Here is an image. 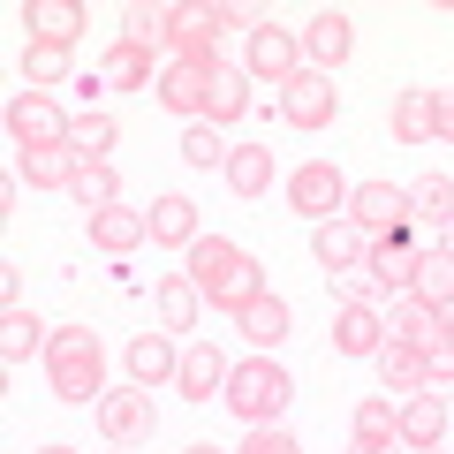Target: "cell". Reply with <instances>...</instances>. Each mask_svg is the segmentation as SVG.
<instances>
[{
	"label": "cell",
	"mask_w": 454,
	"mask_h": 454,
	"mask_svg": "<svg viewBox=\"0 0 454 454\" xmlns=\"http://www.w3.org/2000/svg\"><path fill=\"white\" fill-rule=\"evenodd\" d=\"M190 280H197V295H205L212 310H243L250 295L265 288L258 265H250V250L227 243V235H197L190 243Z\"/></svg>",
	"instance_id": "obj_1"
},
{
	"label": "cell",
	"mask_w": 454,
	"mask_h": 454,
	"mask_svg": "<svg viewBox=\"0 0 454 454\" xmlns=\"http://www.w3.org/2000/svg\"><path fill=\"white\" fill-rule=\"evenodd\" d=\"M46 372H53V394L61 402H106V348H98V333L91 325H53V340H46Z\"/></svg>",
	"instance_id": "obj_2"
},
{
	"label": "cell",
	"mask_w": 454,
	"mask_h": 454,
	"mask_svg": "<svg viewBox=\"0 0 454 454\" xmlns=\"http://www.w3.org/2000/svg\"><path fill=\"white\" fill-rule=\"evenodd\" d=\"M288 372H280L273 356H250V364H235V379H227V409L243 424H280V409H288Z\"/></svg>",
	"instance_id": "obj_3"
},
{
	"label": "cell",
	"mask_w": 454,
	"mask_h": 454,
	"mask_svg": "<svg viewBox=\"0 0 454 454\" xmlns=\"http://www.w3.org/2000/svg\"><path fill=\"white\" fill-rule=\"evenodd\" d=\"M250 76L273 83V91H288L295 76H303V31H280L273 16L250 31Z\"/></svg>",
	"instance_id": "obj_4"
},
{
	"label": "cell",
	"mask_w": 454,
	"mask_h": 454,
	"mask_svg": "<svg viewBox=\"0 0 454 454\" xmlns=\"http://www.w3.org/2000/svg\"><path fill=\"white\" fill-rule=\"evenodd\" d=\"M288 205L310 212L318 227L340 220V212H348V182H340V167H333V160H303V167L288 175Z\"/></svg>",
	"instance_id": "obj_5"
},
{
	"label": "cell",
	"mask_w": 454,
	"mask_h": 454,
	"mask_svg": "<svg viewBox=\"0 0 454 454\" xmlns=\"http://www.w3.org/2000/svg\"><path fill=\"white\" fill-rule=\"evenodd\" d=\"M348 220L364 227V235H409V190H394V182H356L348 190Z\"/></svg>",
	"instance_id": "obj_6"
},
{
	"label": "cell",
	"mask_w": 454,
	"mask_h": 454,
	"mask_svg": "<svg viewBox=\"0 0 454 454\" xmlns=\"http://www.w3.org/2000/svg\"><path fill=\"white\" fill-rule=\"evenodd\" d=\"M212 76H220V61H175V68H167L160 83H152V98H160L167 114H182V121H205Z\"/></svg>",
	"instance_id": "obj_7"
},
{
	"label": "cell",
	"mask_w": 454,
	"mask_h": 454,
	"mask_svg": "<svg viewBox=\"0 0 454 454\" xmlns=\"http://www.w3.org/2000/svg\"><path fill=\"white\" fill-rule=\"evenodd\" d=\"M8 137H16V152H46V145H68V121L46 91H23L8 106Z\"/></svg>",
	"instance_id": "obj_8"
},
{
	"label": "cell",
	"mask_w": 454,
	"mask_h": 454,
	"mask_svg": "<svg viewBox=\"0 0 454 454\" xmlns=\"http://www.w3.org/2000/svg\"><path fill=\"white\" fill-rule=\"evenodd\" d=\"M348 46H356V23L340 16V8H318V16L303 23V68H318V76H333V68L348 61Z\"/></svg>",
	"instance_id": "obj_9"
},
{
	"label": "cell",
	"mask_w": 454,
	"mask_h": 454,
	"mask_svg": "<svg viewBox=\"0 0 454 454\" xmlns=\"http://www.w3.org/2000/svg\"><path fill=\"white\" fill-rule=\"evenodd\" d=\"M417 258H424V250H409V235H379L372 258H364V273H372L379 295L402 303V295H417Z\"/></svg>",
	"instance_id": "obj_10"
},
{
	"label": "cell",
	"mask_w": 454,
	"mask_h": 454,
	"mask_svg": "<svg viewBox=\"0 0 454 454\" xmlns=\"http://www.w3.org/2000/svg\"><path fill=\"white\" fill-rule=\"evenodd\" d=\"M310 250H318V265L333 280H348V273H364V258H372V235H364L356 220H325V227H310Z\"/></svg>",
	"instance_id": "obj_11"
},
{
	"label": "cell",
	"mask_w": 454,
	"mask_h": 454,
	"mask_svg": "<svg viewBox=\"0 0 454 454\" xmlns=\"http://www.w3.org/2000/svg\"><path fill=\"white\" fill-rule=\"evenodd\" d=\"M227 379H235V364L212 348V340H197V348H182V372H175V387H182V402H227Z\"/></svg>",
	"instance_id": "obj_12"
},
{
	"label": "cell",
	"mask_w": 454,
	"mask_h": 454,
	"mask_svg": "<svg viewBox=\"0 0 454 454\" xmlns=\"http://www.w3.org/2000/svg\"><path fill=\"white\" fill-rule=\"evenodd\" d=\"M280 114H288L295 129H325L340 114V91H333V76H318V68H303V76L280 91Z\"/></svg>",
	"instance_id": "obj_13"
},
{
	"label": "cell",
	"mask_w": 454,
	"mask_h": 454,
	"mask_svg": "<svg viewBox=\"0 0 454 454\" xmlns=\"http://www.w3.org/2000/svg\"><path fill=\"white\" fill-rule=\"evenodd\" d=\"M83 23H91V16H83L76 0H31V8H23V31H31V46H53V53L76 46Z\"/></svg>",
	"instance_id": "obj_14"
},
{
	"label": "cell",
	"mask_w": 454,
	"mask_h": 454,
	"mask_svg": "<svg viewBox=\"0 0 454 454\" xmlns=\"http://www.w3.org/2000/svg\"><path fill=\"white\" fill-rule=\"evenodd\" d=\"M98 432H106L114 447H137V439H152V394H145V387L106 394V402H98Z\"/></svg>",
	"instance_id": "obj_15"
},
{
	"label": "cell",
	"mask_w": 454,
	"mask_h": 454,
	"mask_svg": "<svg viewBox=\"0 0 454 454\" xmlns=\"http://www.w3.org/2000/svg\"><path fill=\"white\" fill-rule=\"evenodd\" d=\"M83 227H91V243L106 250V258H129L137 243L152 235V220L137 205H106V212H83Z\"/></svg>",
	"instance_id": "obj_16"
},
{
	"label": "cell",
	"mask_w": 454,
	"mask_h": 454,
	"mask_svg": "<svg viewBox=\"0 0 454 454\" xmlns=\"http://www.w3.org/2000/svg\"><path fill=\"white\" fill-rule=\"evenodd\" d=\"M220 8H175V31H167V46H175V61H220Z\"/></svg>",
	"instance_id": "obj_17"
},
{
	"label": "cell",
	"mask_w": 454,
	"mask_h": 454,
	"mask_svg": "<svg viewBox=\"0 0 454 454\" xmlns=\"http://www.w3.org/2000/svg\"><path fill=\"white\" fill-rule=\"evenodd\" d=\"M235 325H243V340L258 348V356H273L280 340H288V303H280L273 288H258V295H250L243 310H235Z\"/></svg>",
	"instance_id": "obj_18"
},
{
	"label": "cell",
	"mask_w": 454,
	"mask_h": 454,
	"mask_svg": "<svg viewBox=\"0 0 454 454\" xmlns=\"http://www.w3.org/2000/svg\"><path fill=\"white\" fill-rule=\"evenodd\" d=\"M333 348L340 356H379V348H387V318H379L372 303H340L333 310Z\"/></svg>",
	"instance_id": "obj_19"
},
{
	"label": "cell",
	"mask_w": 454,
	"mask_h": 454,
	"mask_svg": "<svg viewBox=\"0 0 454 454\" xmlns=\"http://www.w3.org/2000/svg\"><path fill=\"white\" fill-rule=\"evenodd\" d=\"M182 372V348H175V340H167V333H137L129 340V379H137V387H167V379H175Z\"/></svg>",
	"instance_id": "obj_20"
},
{
	"label": "cell",
	"mask_w": 454,
	"mask_h": 454,
	"mask_svg": "<svg viewBox=\"0 0 454 454\" xmlns=\"http://www.w3.org/2000/svg\"><path fill=\"white\" fill-rule=\"evenodd\" d=\"M98 83H114V91H152V46H137V38H114L106 61H98Z\"/></svg>",
	"instance_id": "obj_21"
},
{
	"label": "cell",
	"mask_w": 454,
	"mask_h": 454,
	"mask_svg": "<svg viewBox=\"0 0 454 454\" xmlns=\"http://www.w3.org/2000/svg\"><path fill=\"white\" fill-rule=\"evenodd\" d=\"M447 439V394H409L402 402V447H439Z\"/></svg>",
	"instance_id": "obj_22"
},
{
	"label": "cell",
	"mask_w": 454,
	"mask_h": 454,
	"mask_svg": "<svg viewBox=\"0 0 454 454\" xmlns=\"http://www.w3.org/2000/svg\"><path fill=\"white\" fill-rule=\"evenodd\" d=\"M379 379H387L394 402H409V394H432L424 387V348H409V340L387 333V348H379Z\"/></svg>",
	"instance_id": "obj_23"
},
{
	"label": "cell",
	"mask_w": 454,
	"mask_h": 454,
	"mask_svg": "<svg viewBox=\"0 0 454 454\" xmlns=\"http://www.w3.org/2000/svg\"><path fill=\"white\" fill-rule=\"evenodd\" d=\"M387 333H394V340H409V348H439V340H447V318H439L424 295H402V303H394V325H387Z\"/></svg>",
	"instance_id": "obj_24"
},
{
	"label": "cell",
	"mask_w": 454,
	"mask_h": 454,
	"mask_svg": "<svg viewBox=\"0 0 454 454\" xmlns=\"http://www.w3.org/2000/svg\"><path fill=\"white\" fill-rule=\"evenodd\" d=\"M220 175H227L235 197H265V190H273V152H265V145H235Z\"/></svg>",
	"instance_id": "obj_25"
},
{
	"label": "cell",
	"mask_w": 454,
	"mask_h": 454,
	"mask_svg": "<svg viewBox=\"0 0 454 454\" xmlns=\"http://www.w3.org/2000/svg\"><path fill=\"white\" fill-rule=\"evenodd\" d=\"M152 295H160V325H167V333H190L197 310H205V295H197V280H190V273H167Z\"/></svg>",
	"instance_id": "obj_26"
},
{
	"label": "cell",
	"mask_w": 454,
	"mask_h": 454,
	"mask_svg": "<svg viewBox=\"0 0 454 454\" xmlns=\"http://www.w3.org/2000/svg\"><path fill=\"white\" fill-rule=\"evenodd\" d=\"M145 220H152V243H182V250H190L197 235H205V227H197V205H190V197H152Z\"/></svg>",
	"instance_id": "obj_27"
},
{
	"label": "cell",
	"mask_w": 454,
	"mask_h": 454,
	"mask_svg": "<svg viewBox=\"0 0 454 454\" xmlns=\"http://www.w3.org/2000/svg\"><path fill=\"white\" fill-rule=\"evenodd\" d=\"M394 137H402V145H432L439 137V98L432 91H402L394 98Z\"/></svg>",
	"instance_id": "obj_28"
},
{
	"label": "cell",
	"mask_w": 454,
	"mask_h": 454,
	"mask_svg": "<svg viewBox=\"0 0 454 454\" xmlns=\"http://www.w3.org/2000/svg\"><path fill=\"white\" fill-rule=\"evenodd\" d=\"M16 175L31 182V190H68V175H76V152H68V145H46V152H16Z\"/></svg>",
	"instance_id": "obj_29"
},
{
	"label": "cell",
	"mask_w": 454,
	"mask_h": 454,
	"mask_svg": "<svg viewBox=\"0 0 454 454\" xmlns=\"http://www.w3.org/2000/svg\"><path fill=\"white\" fill-rule=\"evenodd\" d=\"M409 220L454 227V175H417L409 182Z\"/></svg>",
	"instance_id": "obj_30"
},
{
	"label": "cell",
	"mask_w": 454,
	"mask_h": 454,
	"mask_svg": "<svg viewBox=\"0 0 454 454\" xmlns=\"http://www.w3.org/2000/svg\"><path fill=\"white\" fill-rule=\"evenodd\" d=\"M68 197H76L83 212L121 205V190H114V167H106V160H76V175H68Z\"/></svg>",
	"instance_id": "obj_31"
},
{
	"label": "cell",
	"mask_w": 454,
	"mask_h": 454,
	"mask_svg": "<svg viewBox=\"0 0 454 454\" xmlns=\"http://www.w3.org/2000/svg\"><path fill=\"white\" fill-rule=\"evenodd\" d=\"M46 340V325H38V310H23V303H8L0 310V356L8 364H31V348Z\"/></svg>",
	"instance_id": "obj_32"
},
{
	"label": "cell",
	"mask_w": 454,
	"mask_h": 454,
	"mask_svg": "<svg viewBox=\"0 0 454 454\" xmlns=\"http://www.w3.org/2000/svg\"><path fill=\"white\" fill-rule=\"evenodd\" d=\"M114 137H121V129H114V114H98V106L68 121V152H76V160H106Z\"/></svg>",
	"instance_id": "obj_33"
},
{
	"label": "cell",
	"mask_w": 454,
	"mask_h": 454,
	"mask_svg": "<svg viewBox=\"0 0 454 454\" xmlns=\"http://www.w3.org/2000/svg\"><path fill=\"white\" fill-rule=\"evenodd\" d=\"M356 439H402V402L394 394H364L356 402Z\"/></svg>",
	"instance_id": "obj_34"
},
{
	"label": "cell",
	"mask_w": 454,
	"mask_h": 454,
	"mask_svg": "<svg viewBox=\"0 0 454 454\" xmlns=\"http://www.w3.org/2000/svg\"><path fill=\"white\" fill-rule=\"evenodd\" d=\"M417 295L432 310L454 303V258H447V250H424V258H417Z\"/></svg>",
	"instance_id": "obj_35"
},
{
	"label": "cell",
	"mask_w": 454,
	"mask_h": 454,
	"mask_svg": "<svg viewBox=\"0 0 454 454\" xmlns=\"http://www.w3.org/2000/svg\"><path fill=\"white\" fill-rule=\"evenodd\" d=\"M243 106H250L243 76H235V68H220V76H212V98H205V121H212V129H227V121H243Z\"/></svg>",
	"instance_id": "obj_36"
},
{
	"label": "cell",
	"mask_w": 454,
	"mask_h": 454,
	"mask_svg": "<svg viewBox=\"0 0 454 454\" xmlns=\"http://www.w3.org/2000/svg\"><path fill=\"white\" fill-rule=\"evenodd\" d=\"M227 152H235V145H220V129H212V121H190V129H182V160L205 167V175H212V167H227Z\"/></svg>",
	"instance_id": "obj_37"
},
{
	"label": "cell",
	"mask_w": 454,
	"mask_h": 454,
	"mask_svg": "<svg viewBox=\"0 0 454 454\" xmlns=\"http://www.w3.org/2000/svg\"><path fill=\"white\" fill-rule=\"evenodd\" d=\"M61 76H68V53H53V46H23V83H31V91H53Z\"/></svg>",
	"instance_id": "obj_38"
},
{
	"label": "cell",
	"mask_w": 454,
	"mask_h": 454,
	"mask_svg": "<svg viewBox=\"0 0 454 454\" xmlns=\"http://www.w3.org/2000/svg\"><path fill=\"white\" fill-rule=\"evenodd\" d=\"M167 31H175V8L152 0V8H129V31H121V38H137V46H167Z\"/></svg>",
	"instance_id": "obj_39"
},
{
	"label": "cell",
	"mask_w": 454,
	"mask_h": 454,
	"mask_svg": "<svg viewBox=\"0 0 454 454\" xmlns=\"http://www.w3.org/2000/svg\"><path fill=\"white\" fill-rule=\"evenodd\" d=\"M243 454H303V447H295V439L280 432V424H250V439H243Z\"/></svg>",
	"instance_id": "obj_40"
},
{
	"label": "cell",
	"mask_w": 454,
	"mask_h": 454,
	"mask_svg": "<svg viewBox=\"0 0 454 454\" xmlns=\"http://www.w3.org/2000/svg\"><path fill=\"white\" fill-rule=\"evenodd\" d=\"M424 387H454V340L424 348Z\"/></svg>",
	"instance_id": "obj_41"
},
{
	"label": "cell",
	"mask_w": 454,
	"mask_h": 454,
	"mask_svg": "<svg viewBox=\"0 0 454 454\" xmlns=\"http://www.w3.org/2000/svg\"><path fill=\"white\" fill-rule=\"evenodd\" d=\"M432 98H439V137L454 145V91H432Z\"/></svg>",
	"instance_id": "obj_42"
},
{
	"label": "cell",
	"mask_w": 454,
	"mask_h": 454,
	"mask_svg": "<svg viewBox=\"0 0 454 454\" xmlns=\"http://www.w3.org/2000/svg\"><path fill=\"white\" fill-rule=\"evenodd\" d=\"M348 454H394V439H356Z\"/></svg>",
	"instance_id": "obj_43"
},
{
	"label": "cell",
	"mask_w": 454,
	"mask_h": 454,
	"mask_svg": "<svg viewBox=\"0 0 454 454\" xmlns=\"http://www.w3.org/2000/svg\"><path fill=\"white\" fill-rule=\"evenodd\" d=\"M190 454H220V447H212V439H197V447H190Z\"/></svg>",
	"instance_id": "obj_44"
},
{
	"label": "cell",
	"mask_w": 454,
	"mask_h": 454,
	"mask_svg": "<svg viewBox=\"0 0 454 454\" xmlns=\"http://www.w3.org/2000/svg\"><path fill=\"white\" fill-rule=\"evenodd\" d=\"M439 250H447V258H454V227H447V243H439Z\"/></svg>",
	"instance_id": "obj_45"
},
{
	"label": "cell",
	"mask_w": 454,
	"mask_h": 454,
	"mask_svg": "<svg viewBox=\"0 0 454 454\" xmlns=\"http://www.w3.org/2000/svg\"><path fill=\"white\" fill-rule=\"evenodd\" d=\"M38 454H76V447H38Z\"/></svg>",
	"instance_id": "obj_46"
},
{
	"label": "cell",
	"mask_w": 454,
	"mask_h": 454,
	"mask_svg": "<svg viewBox=\"0 0 454 454\" xmlns=\"http://www.w3.org/2000/svg\"><path fill=\"white\" fill-rule=\"evenodd\" d=\"M424 454H439V447H424Z\"/></svg>",
	"instance_id": "obj_47"
}]
</instances>
